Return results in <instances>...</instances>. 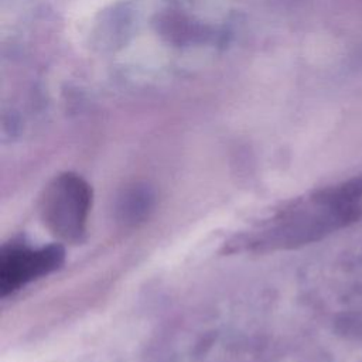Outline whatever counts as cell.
<instances>
[{
    "instance_id": "obj_1",
    "label": "cell",
    "mask_w": 362,
    "mask_h": 362,
    "mask_svg": "<svg viewBox=\"0 0 362 362\" xmlns=\"http://www.w3.org/2000/svg\"><path fill=\"white\" fill-rule=\"evenodd\" d=\"M362 178L298 198L228 243V252L291 249L356 221L362 212Z\"/></svg>"
},
{
    "instance_id": "obj_2",
    "label": "cell",
    "mask_w": 362,
    "mask_h": 362,
    "mask_svg": "<svg viewBox=\"0 0 362 362\" xmlns=\"http://www.w3.org/2000/svg\"><path fill=\"white\" fill-rule=\"evenodd\" d=\"M92 188L75 173L57 175L44 188L40 215L45 228L66 243L81 242L88 229Z\"/></svg>"
},
{
    "instance_id": "obj_3",
    "label": "cell",
    "mask_w": 362,
    "mask_h": 362,
    "mask_svg": "<svg viewBox=\"0 0 362 362\" xmlns=\"http://www.w3.org/2000/svg\"><path fill=\"white\" fill-rule=\"evenodd\" d=\"M65 262L59 243L31 246L23 242L4 245L0 252V294L7 297L27 284L58 270Z\"/></svg>"
}]
</instances>
